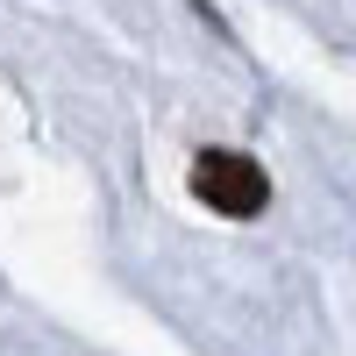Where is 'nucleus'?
Listing matches in <instances>:
<instances>
[{
    "instance_id": "nucleus-1",
    "label": "nucleus",
    "mask_w": 356,
    "mask_h": 356,
    "mask_svg": "<svg viewBox=\"0 0 356 356\" xmlns=\"http://www.w3.org/2000/svg\"><path fill=\"white\" fill-rule=\"evenodd\" d=\"M193 193L214 207V214L250 221V214H264V200H271V178H264V164L243 157V150H200L193 157Z\"/></svg>"
}]
</instances>
